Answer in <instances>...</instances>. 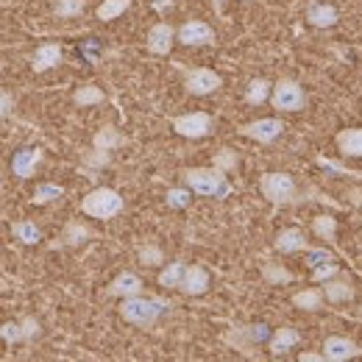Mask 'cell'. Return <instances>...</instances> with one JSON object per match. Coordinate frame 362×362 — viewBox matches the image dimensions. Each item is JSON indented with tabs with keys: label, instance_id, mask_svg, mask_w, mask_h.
<instances>
[{
	"label": "cell",
	"instance_id": "obj_1",
	"mask_svg": "<svg viewBox=\"0 0 362 362\" xmlns=\"http://www.w3.org/2000/svg\"><path fill=\"white\" fill-rule=\"evenodd\" d=\"M181 179L195 195H206V198H226V195H231V184L226 179V170H221V168H187L181 173Z\"/></svg>",
	"mask_w": 362,
	"mask_h": 362
},
{
	"label": "cell",
	"instance_id": "obj_2",
	"mask_svg": "<svg viewBox=\"0 0 362 362\" xmlns=\"http://www.w3.org/2000/svg\"><path fill=\"white\" fill-rule=\"evenodd\" d=\"M173 304L165 301V298H142V296H132V298H123V307H120V315L126 323L139 326V329H151L159 317L165 315Z\"/></svg>",
	"mask_w": 362,
	"mask_h": 362
},
{
	"label": "cell",
	"instance_id": "obj_3",
	"mask_svg": "<svg viewBox=\"0 0 362 362\" xmlns=\"http://www.w3.org/2000/svg\"><path fill=\"white\" fill-rule=\"evenodd\" d=\"M81 212L90 215V218H98V221H109V218L123 212V198L112 187H98L90 195H84Z\"/></svg>",
	"mask_w": 362,
	"mask_h": 362
},
{
	"label": "cell",
	"instance_id": "obj_4",
	"mask_svg": "<svg viewBox=\"0 0 362 362\" xmlns=\"http://www.w3.org/2000/svg\"><path fill=\"white\" fill-rule=\"evenodd\" d=\"M259 189H262V195L271 201L273 206H287V204H296L298 198V189H296V181L290 173H265L262 179H259Z\"/></svg>",
	"mask_w": 362,
	"mask_h": 362
},
{
	"label": "cell",
	"instance_id": "obj_5",
	"mask_svg": "<svg viewBox=\"0 0 362 362\" xmlns=\"http://www.w3.org/2000/svg\"><path fill=\"white\" fill-rule=\"evenodd\" d=\"M262 340H268V326L265 323L234 326V329H228L226 334H223V343L231 346V349H237V351H243V354H251V349L257 343H262Z\"/></svg>",
	"mask_w": 362,
	"mask_h": 362
},
{
	"label": "cell",
	"instance_id": "obj_6",
	"mask_svg": "<svg viewBox=\"0 0 362 362\" xmlns=\"http://www.w3.org/2000/svg\"><path fill=\"white\" fill-rule=\"evenodd\" d=\"M271 103H273V109H279V112H298V109H304L307 95H304V90H301L293 78H281V81L273 87Z\"/></svg>",
	"mask_w": 362,
	"mask_h": 362
},
{
	"label": "cell",
	"instance_id": "obj_7",
	"mask_svg": "<svg viewBox=\"0 0 362 362\" xmlns=\"http://www.w3.org/2000/svg\"><path fill=\"white\" fill-rule=\"evenodd\" d=\"M181 73H184V87H187V92H192L198 98L212 95V92L223 84V78L215 70H206V67H195V70L181 67Z\"/></svg>",
	"mask_w": 362,
	"mask_h": 362
},
{
	"label": "cell",
	"instance_id": "obj_8",
	"mask_svg": "<svg viewBox=\"0 0 362 362\" xmlns=\"http://www.w3.org/2000/svg\"><path fill=\"white\" fill-rule=\"evenodd\" d=\"M173 132L187 139H201L212 132V117L206 112H189L173 120Z\"/></svg>",
	"mask_w": 362,
	"mask_h": 362
},
{
	"label": "cell",
	"instance_id": "obj_9",
	"mask_svg": "<svg viewBox=\"0 0 362 362\" xmlns=\"http://www.w3.org/2000/svg\"><path fill=\"white\" fill-rule=\"evenodd\" d=\"M179 42L187 47H201V45H212L215 42V31L201 23V20H189L179 28Z\"/></svg>",
	"mask_w": 362,
	"mask_h": 362
},
{
	"label": "cell",
	"instance_id": "obj_10",
	"mask_svg": "<svg viewBox=\"0 0 362 362\" xmlns=\"http://www.w3.org/2000/svg\"><path fill=\"white\" fill-rule=\"evenodd\" d=\"M281 132H284V123L276 120V117H265V120H257V123H248V126L240 129L243 136H248V139H254V142H262V145L273 142Z\"/></svg>",
	"mask_w": 362,
	"mask_h": 362
},
{
	"label": "cell",
	"instance_id": "obj_11",
	"mask_svg": "<svg viewBox=\"0 0 362 362\" xmlns=\"http://www.w3.org/2000/svg\"><path fill=\"white\" fill-rule=\"evenodd\" d=\"M176 40H179V31H173V25L156 23V25L148 31V50H151L153 56H168Z\"/></svg>",
	"mask_w": 362,
	"mask_h": 362
},
{
	"label": "cell",
	"instance_id": "obj_12",
	"mask_svg": "<svg viewBox=\"0 0 362 362\" xmlns=\"http://www.w3.org/2000/svg\"><path fill=\"white\" fill-rule=\"evenodd\" d=\"M40 162H42V151L40 148H23L11 159V173L20 176V179H31L37 173V165Z\"/></svg>",
	"mask_w": 362,
	"mask_h": 362
},
{
	"label": "cell",
	"instance_id": "obj_13",
	"mask_svg": "<svg viewBox=\"0 0 362 362\" xmlns=\"http://www.w3.org/2000/svg\"><path fill=\"white\" fill-rule=\"evenodd\" d=\"M179 290L184 296H204L209 290V273L204 271L201 265H187V273L181 279Z\"/></svg>",
	"mask_w": 362,
	"mask_h": 362
},
{
	"label": "cell",
	"instance_id": "obj_14",
	"mask_svg": "<svg viewBox=\"0 0 362 362\" xmlns=\"http://www.w3.org/2000/svg\"><path fill=\"white\" fill-rule=\"evenodd\" d=\"M323 354H326V360L343 362V360L357 357L360 349H357V343H351L349 337H326V343H323Z\"/></svg>",
	"mask_w": 362,
	"mask_h": 362
},
{
	"label": "cell",
	"instance_id": "obj_15",
	"mask_svg": "<svg viewBox=\"0 0 362 362\" xmlns=\"http://www.w3.org/2000/svg\"><path fill=\"white\" fill-rule=\"evenodd\" d=\"M62 47L56 45V42H45V45L37 47V53H34V59H31V70L34 73H47V70H53L56 64H62Z\"/></svg>",
	"mask_w": 362,
	"mask_h": 362
},
{
	"label": "cell",
	"instance_id": "obj_16",
	"mask_svg": "<svg viewBox=\"0 0 362 362\" xmlns=\"http://www.w3.org/2000/svg\"><path fill=\"white\" fill-rule=\"evenodd\" d=\"M273 248L279 254H298V251H307V237L301 228H284L276 234V243Z\"/></svg>",
	"mask_w": 362,
	"mask_h": 362
},
{
	"label": "cell",
	"instance_id": "obj_17",
	"mask_svg": "<svg viewBox=\"0 0 362 362\" xmlns=\"http://www.w3.org/2000/svg\"><path fill=\"white\" fill-rule=\"evenodd\" d=\"M142 279L136 273H120L115 276V281L109 284V296H117V298H132V296H142Z\"/></svg>",
	"mask_w": 362,
	"mask_h": 362
},
{
	"label": "cell",
	"instance_id": "obj_18",
	"mask_svg": "<svg viewBox=\"0 0 362 362\" xmlns=\"http://www.w3.org/2000/svg\"><path fill=\"white\" fill-rule=\"evenodd\" d=\"M301 343V334L296 332V329H290V326H281V329H276L271 334V340H268V349H271L273 357H281V354H287L293 346H298Z\"/></svg>",
	"mask_w": 362,
	"mask_h": 362
},
{
	"label": "cell",
	"instance_id": "obj_19",
	"mask_svg": "<svg viewBox=\"0 0 362 362\" xmlns=\"http://www.w3.org/2000/svg\"><path fill=\"white\" fill-rule=\"evenodd\" d=\"M337 17H340L337 8L329 3H310V8H307V23L315 28H332L337 23Z\"/></svg>",
	"mask_w": 362,
	"mask_h": 362
},
{
	"label": "cell",
	"instance_id": "obj_20",
	"mask_svg": "<svg viewBox=\"0 0 362 362\" xmlns=\"http://www.w3.org/2000/svg\"><path fill=\"white\" fill-rule=\"evenodd\" d=\"M337 151L343 156H357L362 159V129H343L340 134L334 136Z\"/></svg>",
	"mask_w": 362,
	"mask_h": 362
},
{
	"label": "cell",
	"instance_id": "obj_21",
	"mask_svg": "<svg viewBox=\"0 0 362 362\" xmlns=\"http://www.w3.org/2000/svg\"><path fill=\"white\" fill-rule=\"evenodd\" d=\"M323 293H326V301H332V304H343V301L354 298V287L349 279H329L323 284Z\"/></svg>",
	"mask_w": 362,
	"mask_h": 362
},
{
	"label": "cell",
	"instance_id": "obj_22",
	"mask_svg": "<svg viewBox=\"0 0 362 362\" xmlns=\"http://www.w3.org/2000/svg\"><path fill=\"white\" fill-rule=\"evenodd\" d=\"M323 298H326L323 287H310V290H301V293L293 296V307L307 310V313H315V310L323 307Z\"/></svg>",
	"mask_w": 362,
	"mask_h": 362
},
{
	"label": "cell",
	"instance_id": "obj_23",
	"mask_svg": "<svg viewBox=\"0 0 362 362\" xmlns=\"http://www.w3.org/2000/svg\"><path fill=\"white\" fill-rule=\"evenodd\" d=\"M126 139L123 134L117 132V129H112V126H103V129H98L95 136H92V148H100V151H115L117 145H123Z\"/></svg>",
	"mask_w": 362,
	"mask_h": 362
},
{
	"label": "cell",
	"instance_id": "obj_24",
	"mask_svg": "<svg viewBox=\"0 0 362 362\" xmlns=\"http://www.w3.org/2000/svg\"><path fill=\"white\" fill-rule=\"evenodd\" d=\"M129 6H132V0H103L100 6H98V20H103V23H109V20H117L120 14H126L129 11Z\"/></svg>",
	"mask_w": 362,
	"mask_h": 362
},
{
	"label": "cell",
	"instance_id": "obj_25",
	"mask_svg": "<svg viewBox=\"0 0 362 362\" xmlns=\"http://www.w3.org/2000/svg\"><path fill=\"white\" fill-rule=\"evenodd\" d=\"M271 95H273V92H271V81H265V78H254V81L248 84L245 100H248L251 106H259V103H265Z\"/></svg>",
	"mask_w": 362,
	"mask_h": 362
},
{
	"label": "cell",
	"instance_id": "obj_26",
	"mask_svg": "<svg viewBox=\"0 0 362 362\" xmlns=\"http://www.w3.org/2000/svg\"><path fill=\"white\" fill-rule=\"evenodd\" d=\"M11 234H14L17 240H23L25 245H37V243L42 240V231L37 228V223H31V221H20V223H14V226H11Z\"/></svg>",
	"mask_w": 362,
	"mask_h": 362
},
{
	"label": "cell",
	"instance_id": "obj_27",
	"mask_svg": "<svg viewBox=\"0 0 362 362\" xmlns=\"http://www.w3.org/2000/svg\"><path fill=\"white\" fill-rule=\"evenodd\" d=\"M92 237V231L81 221H70L67 226H64V234H62V240L67 243V245H81V243H87Z\"/></svg>",
	"mask_w": 362,
	"mask_h": 362
},
{
	"label": "cell",
	"instance_id": "obj_28",
	"mask_svg": "<svg viewBox=\"0 0 362 362\" xmlns=\"http://www.w3.org/2000/svg\"><path fill=\"white\" fill-rule=\"evenodd\" d=\"M184 273H187V265H184V262H170L165 271L159 273V284H162V287H170V290H173V287L179 290Z\"/></svg>",
	"mask_w": 362,
	"mask_h": 362
},
{
	"label": "cell",
	"instance_id": "obj_29",
	"mask_svg": "<svg viewBox=\"0 0 362 362\" xmlns=\"http://www.w3.org/2000/svg\"><path fill=\"white\" fill-rule=\"evenodd\" d=\"M62 195H64V189L59 184H37V189L31 195V204L34 206H42V204H50V201H56Z\"/></svg>",
	"mask_w": 362,
	"mask_h": 362
},
{
	"label": "cell",
	"instance_id": "obj_30",
	"mask_svg": "<svg viewBox=\"0 0 362 362\" xmlns=\"http://www.w3.org/2000/svg\"><path fill=\"white\" fill-rule=\"evenodd\" d=\"M87 0H53V14L56 17H78L84 14Z\"/></svg>",
	"mask_w": 362,
	"mask_h": 362
},
{
	"label": "cell",
	"instance_id": "obj_31",
	"mask_svg": "<svg viewBox=\"0 0 362 362\" xmlns=\"http://www.w3.org/2000/svg\"><path fill=\"white\" fill-rule=\"evenodd\" d=\"M262 279H265L268 284H290V281H293V273L287 271V268H281L279 262H268V265L262 268Z\"/></svg>",
	"mask_w": 362,
	"mask_h": 362
},
{
	"label": "cell",
	"instance_id": "obj_32",
	"mask_svg": "<svg viewBox=\"0 0 362 362\" xmlns=\"http://www.w3.org/2000/svg\"><path fill=\"white\" fill-rule=\"evenodd\" d=\"M73 100H76V106H98V103H103V90H98V87L87 84V87L76 90Z\"/></svg>",
	"mask_w": 362,
	"mask_h": 362
},
{
	"label": "cell",
	"instance_id": "obj_33",
	"mask_svg": "<svg viewBox=\"0 0 362 362\" xmlns=\"http://www.w3.org/2000/svg\"><path fill=\"white\" fill-rule=\"evenodd\" d=\"M313 231H315L320 240H334V234H337V221H334L332 215H317L315 221H313Z\"/></svg>",
	"mask_w": 362,
	"mask_h": 362
},
{
	"label": "cell",
	"instance_id": "obj_34",
	"mask_svg": "<svg viewBox=\"0 0 362 362\" xmlns=\"http://www.w3.org/2000/svg\"><path fill=\"white\" fill-rule=\"evenodd\" d=\"M0 334H3V340L8 343V346H14V343H23L25 340V329H23V320H8V323H3V329H0Z\"/></svg>",
	"mask_w": 362,
	"mask_h": 362
},
{
	"label": "cell",
	"instance_id": "obj_35",
	"mask_svg": "<svg viewBox=\"0 0 362 362\" xmlns=\"http://www.w3.org/2000/svg\"><path fill=\"white\" fill-rule=\"evenodd\" d=\"M136 257H139L142 265H162V262H165V254H162V248H156V245H142V248L136 251Z\"/></svg>",
	"mask_w": 362,
	"mask_h": 362
},
{
	"label": "cell",
	"instance_id": "obj_36",
	"mask_svg": "<svg viewBox=\"0 0 362 362\" xmlns=\"http://www.w3.org/2000/svg\"><path fill=\"white\" fill-rule=\"evenodd\" d=\"M215 168H221V170H237V151H231V148H221L218 153H215Z\"/></svg>",
	"mask_w": 362,
	"mask_h": 362
},
{
	"label": "cell",
	"instance_id": "obj_37",
	"mask_svg": "<svg viewBox=\"0 0 362 362\" xmlns=\"http://www.w3.org/2000/svg\"><path fill=\"white\" fill-rule=\"evenodd\" d=\"M165 201H168V206H170V209H184V206L192 201V195H189V187H187V189H184V187H176V189H170Z\"/></svg>",
	"mask_w": 362,
	"mask_h": 362
},
{
	"label": "cell",
	"instance_id": "obj_38",
	"mask_svg": "<svg viewBox=\"0 0 362 362\" xmlns=\"http://www.w3.org/2000/svg\"><path fill=\"white\" fill-rule=\"evenodd\" d=\"M337 271H340V268H337V262H332V259H329V262L315 265L313 279H315V281H329V279H334V276H337Z\"/></svg>",
	"mask_w": 362,
	"mask_h": 362
},
{
	"label": "cell",
	"instance_id": "obj_39",
	"mask_svg": "<svg viewBox=\"0 0 362 362\" xmlns=\"http://www.w3.org/2000/svg\"><path fill=\"white\" fill-rule=\"evenodd\" d=\"M84 162L92 168H103L109 165V151H100V148H92L90 153H84Z\"/></svg>",
	"mask_w": 362,
	"mask_h": 362
},
{
	"label": "cell",
	"instance_id": "obj_40",
	"mask_svg": "<svg viewBox=\"0 0 362 362\" xmlns=\"http://www.w3.org/2000/svg\"><path fill=\"white\" fill-rule=\"evenodd\" d=\"M23 329H25V340H34V337L40 334V323H37V317H31V315L23 317Z\"/></svg>",
	"mask_w": 362,
	"mask_h": 362
},
{
	"label": "cell",
	"instance_id": "obj_41",
	"mask_svg": "<svg viewBox=\"0 0 362 362\" xmlns=\"http://www.w3.org/2000/svg\"><path fill=\"white\" fill-rule=\"evenodd\" d=\"M11 106H14V100H11V92L3 90V92H0V115H3V120H8V115H11Z\"/></svg>",
	"mask_w": 362,
	"mask_h": 362
},
{
	"label": "cell",
	"instance_id": "obj_42",
	"mask_svg": "<svg viewBox=\"0 0 362 362\" xmlns=\"http://www.w3.org/2000/svg\"><path fill=\"white\" fill-rule=\"evenodd\" d=\"M298 360L301 362H317V360H326V354H307V351H301V354H298Z\"/></svg>",
	"mask_w": 362,
	"mask_h": 362
},
{
	"label": "cell",
	"instance_id": "obj_43",
	"mask_svg": "<svg viewBox=\"0 0 362 362\" xmlns=\"http://www.w3.org/2000/svg\"><path fill=\"white\" fill-rule=\"evenodd\" d=\"M153 6H156V8H159V11H162V8H165V6H173V0H156V3H153Z\"/></svg>",
	"mask_w": 362,
	"mask_h": 362
},
{
	"label": "cell",
	"instance_id": "obj_44",
	"mask_svg": "<svg viewBox=\"0 0 362 362\" xmlns=\"http://www.w3.org/2000/svg\"><path fill=\"white\" fill-rule=\"evenodd\" d=\"M212 3H215V8H218V11H221V8H223V3H226V0H212Z\"/></svg>",
	"mask_w": 362,
	"mask_h": 362
}]
</instances>
